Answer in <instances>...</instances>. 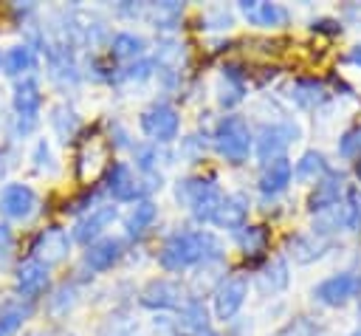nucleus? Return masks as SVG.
<instances>
[{"label":"nucleus","mask_w":361,"mask_h":336,"mask_svg":"<svg viewBox=\"0 0 361 336\" xmlns=\"http://www.w3.org/2000/svg\"><path fill=\"white\" fill-rule=\"evenodd\" d=\"M107 189H110V195H113L116 200H133V198H138V192H141V186H138V181L133 178L130 167L121 164V161H116V164L107 167Z\"/></svg>","instance_id":"dca6fc26"},{"label":"nucleus","mask_w":361,"mask_h":336,"mask_svg":"<svg viewBox=\"0 0 361 336\" xmlns=\"http://www.w3.org/2000/svg\"><path fill=\"white\" fill-rule=\"evenodd\" d=\"M245 217H248V200H245V195H226L220 200V209L214 215V223L220 229H231L234 232V229H243Z\"/></svg>","instance_id":"6ab92c4d"},{"label":"nucleus","mask_w":361,"mask_h":336,"mask_svg":"<svg viewBox=\"0 0 361 336\" xmlns=\"http://www.w3.org/2000/svg\"><path fill=\"white\" fill-rule=\"evenodd\" d=\"M285 282H288V265H285V260H274L268 268H265V274H262V288L268 291H279V288H285Z\"/></svg>","instance_id":"473e14b6"},{"label":"nucleus","mask_w":361,"mask_h":336,"mask_svg":"<svg viewBox=\"0 0 361 336\" xmlns=\"http://www.w3.org/2000/svg\"><path fill=\"white\" fill-rule=\"evenodd\" d=\"M203 20H206V28H228L231 25V14L226 8H214Z\"/></svg>","instance_id":"e433bc0d"},{"label":"nucleus","mask_w":361,"mask_h":336,"mask_svg":"<svg viewBox=\"0 0 361 336\" xmlns=\"http://www.w3.org/2000/svg\"><path fill=\"white\" fill-rule=\"evenodd\" d=\"M220 240L209 232H178L164 243L158 260L166 271H183L200 260H220Z\"/></svg>","instance_id":"f257e3e1"},{"label":"nucleus","mask_w":361,"mask_h":336,"mask_svg":"<svg viewBox=\"0 0 361 336\" xmlns=\"http://www.w3.org/2000/svg\"><path fill=\"white\" fill-rule=\"evenodd\" d=\"M296 138V127L290 124H265L259 130V138H257V155L268 164L274 158H282V150Z\"/></svg>","instance_id":"6e6552de"},{"label":"nucleus","mask_w":361,"mask_h":336,"mask_svg":"<svg viewBox=\"0 0 361 336\" xmlns=\"http://www.w3.org/2000/svg\"><path fill=\"white\" fill-rule=\"evenodd\" d=\"M155 215H158V209H155V203L152 200H138L135 206H133V212H130V217H127V234H141V232H147L149 226H152V220H155Z\"/></svg>","instance_id":"b1692460"},{"label":"nucleus","mask_w":361,"mask_h":336,"mask_svg":"<svg viewBox=\"0 0 361 336\" xmlns=\"http://www.w3.org/2000/svg\"><path fill=\"white\" fill-rule=\"evenodd\" d=\"M113 220H116V206H113V203H110V206H96L93 212H87V215L76 223V229H73V240L90 246V240L96 243V237H99Z\"/></svg>","instance_id":"f8f14e48"},{"label":"nucleus","mask_w":361,"mask_h":336,"mask_svg":"<svg viewBox=\"0 0 361 336\" xmlns=\"http://www.w3.org/2000/svg\"><path fill=\"white\" fill-rule=\"evenodd\" d=\"M135 155H138V167H141V169H149L152 161H155V150H147V147L135 150Z\"/></svg>","instance_id":"4c0bfd02"},{"label":"nucleus","mask_w":361,"mask_h":336,"mask_svg":"<svg viewBox=\"0 0 361 336\" xmlns=\"http://www.w3.org/2000/svg\"><path fill=\"white\" fill-rule=\"evenodd\" d=\"M0 62H3V56H0Z\"/></svg>","instance_id":"49530a36"},{"label":"nucleus","mask_w":361,"mask_h":336,"mask_svg":"<svg viewBox=\"0 0 361 336\" xmlns=\"http://www.w3.org/2000/svg\"><path fill=\"white\" fill-rule=\"evenodd\" d=\"M0 336H3V333H0Z\"/></svg>","instance_id":"de8ad7c7"},{"label":"nucleus","mask_w":361,"mask_h":336,"mask_svg":"<svg viewBox=\"0 0 361 336\" xmlns=\"http://www.w3.org/2000/svg\"><path fill=\"white\" fill-rule=\"evenodd\" d=\"M290 96H293V102H296L299 107L313 110V107L324 104L330 93H327V88H324L322 82H316V79H299V82H293Z\"/></svg>","instance_id":"412c9836"},{"label":"nucleus","mask_w":361,"mask_h":336,"mask_svg":"<svg viewBox=\"0 0 361 336\" xmlns=\"http://www.w3.org/2000/svg\"><path fill=\"white\" fill-rule=\"evenodd\" d=\"M178 200L192 212V217L197 223H209L214 220L217 209H220V189L212 184V181H203V178H186L178 184Z\"/></svg>","instance_id":"f03ea898"},{"label":"nucleus","mask_w":361,"mask_h":336,"mask_svg":"<svg viewBox=\"0 0 361 336\" xmlns=\"http://www.w3.org/2000/svg\"><path fill=\"white\" fill-rule=\"evenodd\" d=\"M118 257H121V240L118 237H102V240L87 246L85 265L90 271H107V268H113L118 263Z\"/></svg>","instance_id":"ddd939ff"},{"label":"nucleus","mask_w":361,"mask_h":336,"mask_svg":"<svg viewBox=\"0 0 361 336\" xmlns=\"http://www.w3.org/2000/svg\"><path fill=\"white\" fill-rule=\"evenodd\" d=\"M358 291H361V277L344 271V274H336V277H327L324 282H319L316 291H313V296L319 302H324V305H344Z\"/></svg>","instance_id":"0eeeda50"},{"label":"nucleus","mask_w":361,"mask_h":336,"mask_svg":"<svg viewBox=\"0 0 361 336\" xmlns=\"http://www.w3.org/2000/svg\"><path fill=\"white\" fill-rule=\"evenodd\" d=\"M48 288V265L39 260H28L17 268V291L23 296H39Z\"/></svg>","instance_id":"f3484780"},{"label":"nucleus","mask_w":361,"mask_h":336,"mask_svg":"<svg viewBox=\"0 0 361 336\" xmlns=\"http://www.w3.org/2000/svg\"><path fill=\"white\" fill-rule=\"evenodd\" d=\"M107 169V144L102 138H90L76 158V175L82 184H90L99 178V172Z\"/></svg>","instance_id":"9d476101"},{"label":"nucleus","mask_w":361,"mask_h":336,"mask_svg":"<svg viewBox=\"0 0 361 336\" xmlns=\"http://www.w3.org/2000/svg\"><path fill=\"white\" fill-rule=\"evenodd\" d=\"M8 248H11V232H8V226L0 223V257L8 254Z\"/></svg>","instance_id":"ea45409f"},{"label":"nucleus","mask_w":361,"mask_h":336,"mask_svg":"<svg viewBox=\"0 0 361 336\" xmlns=\"http://www.w3.org/2000/svg\"><path fill=\"white\" fill-rule=\"evenodd\" d=\"M341 189H344V178L336 175V172H327V175L316 184V189H313V195H310V200H307L310 212H327V209L338 206Z\"/></svg>","instance_id":"2eb2a0df"},{"label":"nucleus","mask_w":361,"mask_h":336,"mask_svg":"<svg viewBox=\"0 0 361 336\" xmlns=\"http://www.w3.org/2000/svg\"><path fill=\"white\" fill-rule=\"evenodd\" d=\"M223 71H226V73H223V85H220V104H234V102L243 99L245 85H243V76L237 73L234 65H228V68H223Z\"/></svg>","instance_id":"bb28decb"},{"label":"nucleus","mask_w":361,"mask_h":336,"mask_svg":"<svg viewBox=\"0 0 361 336\" xmlns=\"http://www.w3.org/2000/svg\"><path fill=\"white\" fill-rule=\"evenodd\" d=\"M214 147L217 152L231 161V164H243L251 152V130L245 124V119L240 116H223L217 130H214Z\"/></svg>","instance_id":"7ed1b4c3"},{"label":"nucleus","mask_w":361,"mask_h":336,"mask_svg":"<svg viewBox=\"0 0 361 336\" xmlns=\"http://www.w3.org/2000/svg\"><path fill=\"white\" fill-rule=\"evenodd\" d=\"M31 65H34V54H31L28 45H14V48H8L6 56H3V68H6V73H11V76H20V73L31 71Z\"/></svg>","instance_id":"a878e982"},{"label":"nucleus","mask_w":361,"mask_h":336,"mask_svg":"<svg viewBox=\"0 0 361 336\" xmlns=\"http://www.w3.org/2000/svg\"><path fill=\"white\" fill-rule=\"evenodd\" d=\"M327 31V34H338L341 31V25L336 23V20H319V23H313V31Z\"/></svg>","instance_id":"58836bf2"},{"label":"nucleus","mask_w":361,"mask_h":336,"mask_svg":"<svg viewBox=\"0 0 361 336\" xmlns=\"http://www.w3.org/2000/svg\"><path fill=\"white\" fill-rule=\"evenodd\" d=\"M290 175H293V167H290V161L285 155L268 161L262 175H259V192L262 195H279L290 184Z\"/></svg>","instance_id":"a211bd4d"},{"label":"nucleus","mask_w":361,"mask_h":336,"mask_svg":"<svg viewBox=\"0 0 361 336\" xmlns=\"http://www.w3.org/2000/svg\"><path fill=\"white\" fill-rule=\"evenodd\" d=\"M144 45L147 42L141 37H135V34H116L113 42H110V54L116 59H135V56L144 54Z\"/></svg>","instance_id":"393cba45"},{"label":"nucleus","mask_w":361,"mask_h":336,"mask_svg":"<svg viewBox=\"0 0 361 336\" xmlns=\"http://www.w3.org/2000/svg\"><path fill=\"white\" fill-rule=\"evenodd\" d=\"M39 104H42V93H39V85L34 79H23L17 82L14 88V110H17V133H28L37 121V113H39Z\"/></svg>","instance_id":"39448f33"},{"label":"nucleus","mask_w":361,"mask_h":336,"mask_svg":"<svg viewBox=\"0 0 361 336\" xmlns=\"http://www.w3.org/2000/svg\"><path fill=\"white\" fill-rule=\"evenodd\" d=\"M68 248H71V240L62 229H45L34 243V260H39L42 265H54L68 257Z\"/></svg>","instance_id":"9b49d317"},{"label":"nucleus","mask_w":361,"mask_h":336,"mask_svg":"<svg viewBox=\"0 0 361 336\" xmlns=\"http://www.w3.org/2000/svg\"><path fill=\"white\" fill-rule=\"evenodd\" d=\"M28 313H31L28 305H8V308H3V311H0V333H3V336L14 333V330L25 322Z\"/></svg>","instance_id":"7c9ffc66"},{"label":"nucleus","mask_w":361,"mask_h":336,"mask_svg":"<svg viewBox=\"0 0 361 336\" xmlns=\"http://www.w3.org/2000/svg\"><path fill=\"white\" fill-rule=\"evenodd\" d=\"M37 209V195L25 184H8L0 189V215L8 220H25Z\"/></svg>","instance_id":"423d86ee"},{"label":"nucleus","mask_w":361,"mask_h":336,"mask_svg":"<svg viewBox=\"0 0 361 336\" xmlns=\"http://www.w3.org/2000/svg\"><path fill=\"white\" fill-rule=\"evenodd\" d=\"M240 246L245 254H259L268 246V232L262 226H248L240 232Z\"/></svg>","instance_id":"c756f323"},{"label":"nucleus","mask_w":361,"mask_h":336,"mask_svg":"<svg viewBox=\"0 0 361 336\" xmlns=\"http://www.w3.org/2000/svg\"><path fill=\"white\" fill-rule=\"evenodd\" d=\"M180 322H183V328H189V330H206L209 325H206V308L200 305V302H189L186 308H183V313H180Z\"/></svg>","instance_id":"72a5a7b5"},{"label":"nucleus","mask_w":361,"mask_h":336,"mask_svg":"<svg viewBox=\"0 0 361 336\" xmlns=\"http://www.w3.org/2000/svg\"><path fill=\"white\" fill-rule=\"evenodd\" d=\"M344 229H361V186L347 189V203H344Z\"/></svg>","instance_id":"2f4dec72"},{"label":"nucleus","mask_w":361,"mask_h":336,"mask_svg":"<svg viewBox=\"0 0 361 336\" xmlns=\"http://www.w3.org/2000/svg\"><path fill=\"white\" fill-rule=\"evenodd\" d=\"M180 302V288L169 280H152L141 291V305L147 308H175Z\"/></svg>","instance_id":"aec40b11"},{"label":"nucleus","mask_w":361,"mask_h":336,"mask_svg":"<svg viewBox=\"0 0 361 336\" xmlns=\"http://www.w3.org/2000/svg\"><path fill=\"white\" fill-rule=\"evenodd\" d=\"M240 11L248 17V23L254 25H265V28H276L288 23V11L279 3H259V0H245L240 3Z\"/></svg>","instance_id":"4468645a"},{"label":"nucleus","mask_w":361,"mask_h":336,"mask_svg":"<svg viewBox=\"0 0 361 336\" xmlns=\"http://www.w3.org/2000/svg\"><path fill=\"white\" fill-rule=\"evenodd\" d=\"M245 294H248V282L243 277H231V280H223L214 291V313L220 319H231L243 302H245Z\"/></svg>","instance_id":"1a4fd4ad"},{"label":"nucleus","mask_w":361,"mask_h":336,"mask_svg":"<svg viewBox=\"0 0 361 336\" xmlns=\"http://www.w3.org/2000/svg\"><path fill=\"white\" fill-rule=\"evenodd\" d=\"M293 175H296L299 181H322V178L327 175V161H324V155L316 152V150L305 152V155L296 161Z\"/></svg>","instance_id":"5701e85b"},{"label":"nucleus","mask_w":361,"mask_h":336,"mask_svg":"<svg viewBox=\"0 0 361 336\" xmlns=\"http://www.w3.org/2000/svg\"><path fill=\"white\" fill-rule=\"evenodd\" d=\"M344 59H347L350 65H358V68H361V45H355V48H350V54H347Z\"/></svg>","instance_id":"a19ab883"},{"label":"nucleus","mask_w":361,"mask_h":336,"mask_svg":"<svg viewBox=\"0 0 361 336\" xmlns=\"http://www.w3.org/2000/svg\"><path fill=\"white\" fill-rule=\"evenodd\" d=\"M327 240L322 237V234H296L293 240H290V254H293V260L296 263H310V260H316V257H322L324 251H327Z\"/></svg>","instance_id":"4be33fe9"},{"label":"nucleus","mask_w":361,"mask_h":336,"mask_svg":"<svg viewBox=\"0 0 361 336\" xmlns=\"http://www.w3.org/2000/svg\"><path fill=\"white\" fill-rule=\"evenodd\" d=\"M347 17H355L361 23V6H347Z\"/></svg>","instance_id":"79ce46f5"},{"label":"nucleus","mask_w":361,"mask_h":336,"mask_svg":"<svg viewBox=\"0 0 361 336\" xmlns=\"http://www.w3.org/2000/svg\"><path fill=\"white\" fill-rule=\"evenodd\" d=\"M195 336H217V333H214V330H209V328H206V330H197V333H195Z\"/></svg>","instance_id":"37998d69"},{"label":"nucleus","mask_w":361,"mask_h":336,"mask_svg":"<svg viewBox=\"0 0 361 336\" xmlns=\"http://www.w3.org/2000/svg\"><path fill=\"white\" fill-rule=\"evenodd\" d=\"M147 14L155 28H175V23L180 20V6L178 3H155Z\"/></svg>","instance_id":"cd10ccee"},{"label":"nucleus","mask_w":361,"mask_h":336,"mask_svg":"<svg viewBox=\"0 0 361 336\" xmlns=\"http://www.w3.org/2000/svg\"><path fill=\"white\" fill-rule=\"evenodd\" d=\"M338 155L341 158H361V127H353L338 138Z\"/></svg>","instance_id":"f704fd0d"},{"label":"nucleus","mask_w":361,"mask_h":336,"mask_svg":"<svg viewBox=\"0 0 361 336\" xmlns=\"http://www.w3.org/2000/svg\"><path fill=\"white\" fill-rule=\"evenodd\" d=\"M350 336H361V328H358V330H353V333H350Z\"/></svg>","instance_id":"a18cd8bd"},{"label":"nucleus","mask_w":361,"mask_h":336,"mask_svg":"<svg viewBox=\"0 0 361 336\" xmlns=\"http://www.w3.org/2000/svg\"><path fill=\"white\" fill-rule=\"evenodd\" d=\"M355 175H358V181H361V161H358V167H355Z\"/></svg>","instance_id":"c03bdc74"},{"label":"nucleus","mask_w":361,"mask_h":336,"mask_svg":"<svg viewBox=\"0 0 361 336\" xmlns=\"http://www.w3.org/2000/svg\"><path fill=\"white\" fill-rule=\"evenodd\" d=\"M149 73H152V62H149V59H138L135 65H130V68H127V73H124V76H127L130 82H144Z\"/></svg>","instance_id":"c9c22d12"},{"label":"nucleus","mask_w":361,"mask_h":336,"mask_svg":"<svg viewBox=\"0 0 361 336\" xmlns=\"http://www.w3.org/2000/svg\"><path fill=\"white\" fill-rule=\"evenodd\" d=\"M51 121H54V127H56V133L62 136V141H68V138H73V133L79 130V119H76V113L71 110V107H56L54 110V116H51Z\"/></svg>","instance_id":"c85d7f7f"},{"label":"nucleus","mask_w":361,"mask_h":336,"mask_svg":"<svg viewBox=\"0 0 361 336\" xmlns=\"http://www.w3.org/2000/svg\"><path fill=\"white\" fill-rule=\"evenodd\" d=\"M178 127H180V119L172 104H152L141 113V130L158 144L172 141L178 136Z\"/></svg>","instance_id":"20e7f679"}]
</instances>
